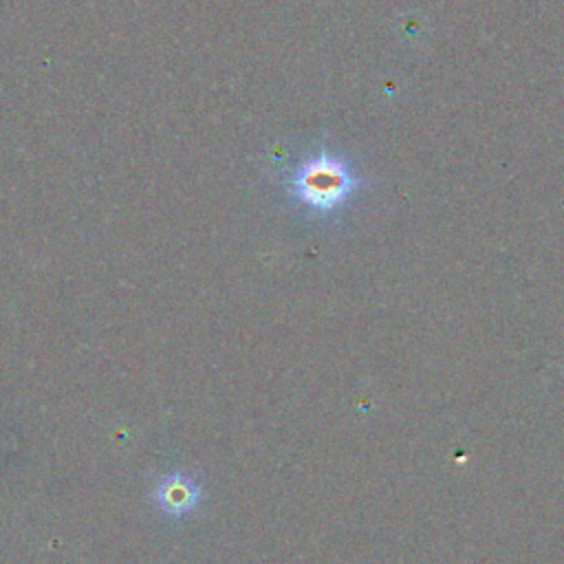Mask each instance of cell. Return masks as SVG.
I'll return each mask as SVG.
<instances>
[{
	"label": "cell",
	"mask_w": 564,
	"mask_h": 564,
	"mask_svg": "<svg viewBox=\"0 0 564 564\" xmlns=\"http://www.w3.org/2000/svg\"><path fill=\"white\" fill-rule=\"evenodd\" d=\"M203 498V489L198 482L185 474H167L163 476L154 489H152V500L154 505L167 513V516H185L196 509V505Z\"/></svg>",
	"instance_id": "obj_2"
},
{
	"label": "cell",
	"mask_w": 564,
	"mask_h": 564,
	"mask_svg": "<svg viewBox=\"0 0 564 564\" xmlns=\"http://www.w3.org/2000/svg\"><path fill=\"white\" fill-rule=\"evenodd\" d=\"M357 187L359 178L350 163L328 150L304 159L286 178V192L317 214L339 209Z\"/></svg>",
	"instance_id": "obj_1"
}]
</instances>
